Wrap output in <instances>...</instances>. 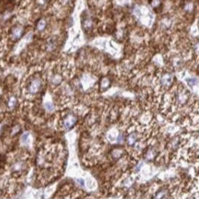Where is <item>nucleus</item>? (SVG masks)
Returning <instances> with one entry per match:
<instances>
[{"label": "nucleus", "mask_w": 199, "mask_h": 199, "mask_svg": "<svg viewBox=\"0 0 199 199\" xmlns=\"http://www.w3.org/2000/svg\"><path fill=\"white\" fill-rule=\"evenodd\" d=\"M41 87V82L39 78H35L31 81L29 86V91L30 93H37Z\"/></svg>", "instance_id": "1"}, {"label": "nucleus", "mask_w": 199, "mask_h": 199, "mask_svg": "<svg viewBox=\"0 0 199 199\" xmlns=\"http://www.w3.org/2000/svg\"><path fill=\"white\" fill-rule=\"evenodd\" d=\"M45 28H46V22L44 21L43 19H41L40 21L39 22V24H38V29L41 31V30H43Z\"/></svg>", "instance_id": "2"}]
</instances>
